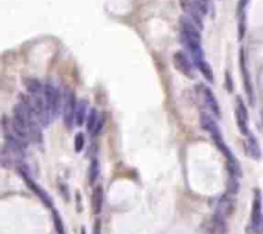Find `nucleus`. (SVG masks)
Returning <instances> with one entry per match:
<instances>
[{
  "instance_id": "1",
  "label": "nucleus",
  "mask_w": 263,
  "mask_h": 234,
  "mask_svg": "<svg viewBox=\"0 0 263 234\" xmlns=\"http://www.w3.org/2000/svg\"><path fill=\"white\" fill-rule=\"evenodd\" d=\"M180 36L181 41L190 55L193 58L194 63H198L204 60L203 50L201 46V28L187 17H182L180 21Z\"/></svg>"
},
{
  "instance_id": "2",
  "label": "nucleus",
  "mask_w": 263,
  "mask_h": 234,
  "mask_svg": "<svg viewBox=\"0 0 263 234\" xmlns=\"http://www.w3.org/2000/svg\"><path fill=\"white\" fill-rule=\"evenodd\" d=\"M209 4V0H182V9L187 14V18L191 19L202 30L203 17L208 13Z\"/></svg>"
},
{
  "instance_id": "3",
  "label": "nucleus",
  "mask_w": 263,
  "mask_h": 234,
  "mask_svg": "<svg viewBox=\"0 0 263 234\" xmlns=\"http://www.w3.org/2000/svg\"><path fill=\"white\" fill-rule=\"evenodd\" d=\"M249 234H262L263 233V215H262V193L255 189L254 199H253L252 215H250V224L248 228Z\"/></svg>"
},
{
  "instance_id": "4",
  "label": "nucleus",
  "mask_w": 263,
  "mask_h": 234,
  "mask_svg": "<svg viewBox=\"0 0 263 234\" xmlns=\"http://www.w3.org/2000/svg\"><path fill=\"white\" fill-rule=\"evenodd\" d=\"M44 97H45V103L48 112H49L50 119H54L59 114L60 109L63 108L62 97H60L59 90L52 84L44 85Z\"/></svg>"
},
{
  "instance_id": "5",
  "label": "nucleus",
  "mask_w": 263,
  "mask_h": 234,
  "mask_svg": "<svg viewBox=\"0 0 263 234\" xmlns=\"http://www.w3.org/2000/svg\"><path fill=\"white\" fill-rule=\"evenodd\" d=\"M77 103L75 98V93L71 90H65L63 94V121L68 129H71L72 124L75 123V113H76Z\"/></svg>"
},
{
  "instance_id": "6",
  "label": "nucleus",
  "mask_w": 263,
  "mask_h": 234,
  "mask_svg": "<svg viewBox=\"0 0 263 234\" xmlns=\"http://www.w3.org/2000/svg\"><path fill=\"white\" fill-rule=\"evenodd\" d=\"M201 126L203 128V130H206L207 133L211 135L212 140L216 143V145H217L218 148L225 145V142H223V139H222V134H221L220 129H218V125L216 124V121L209 116V114L207 113L201 114Z\"/></svg>"
},
{
  "instance_id": "7",
  "label": "nucleus",
  "mask_w": 263,
  "mask_h": 234,
  "mask_svg": "<svg viewBox=\"0 0 263 234\" xmlns=\"http://www.w3.org/2000/svg\"><path fill=\"white\" fill-rule=\"evenodd\" d=\"M233 194H225L221 197L218 201L217 207H216V213H214V218L220 219V220L226 221L234 213V207H235V201L233 198Z\"/></svg>"
},
{
  "instance_id": "8",
  "label": "nucleus",
  "mask_w": 263,
  "mask_h": 234,
  "mask_svg": "<svg viewBox=\"0 0 263 234\" xmlns=\"http://www.w3.org/2000/svg\"><path fill=\"white\" fill-rule=\"evenodd\" d=\"M248 109L245 106L244 101H243L240 97L236 98V106H235V117H236V124H238V128L240 130V133L243 135H249V129H248Z\"/></svg>"
},
{
  "instance_id": "9",
  "label": "nucleus",
  "mask_w": 263,
  "mask_h": 234,
  "mask_svg": "<svg viewBox=\"0 0 263 234\" xmlns=\"http://www.w3.org/2000/svg\"><path fill=\"white\" fill-rule=\"evenodd\" d=\"M172 61H174V66L177 71L181 72V74L185 75V76L190 77V79L193 77V75H194L193 65H191L189 57H187L184 52L175 53Z\"/></svg>"
},
{
  "instance_id": "10",
  "label": "nucleus",
  "mask_w": 263,
  "mask_h": 234,
  "mask_svg": "<svg viewBox=\"0 0 263 234\" xmlns=\"http://www.w3.org/2000/svg\"><path fill=\"white\" fill-rule=\"evenodd\" d=\"M201 89H202V97H203V101L204 103H206V106L208 107V108L216 114V116L220 117L221 116L220 106H218V102L217 99H216V97H214L213 92L207 86H202Z\"/></svg>"
},
{
  "instance_id": "11",
  "label": "nucleus",
  "mask_w": 263,
  "mask_h": 234,
  "mask_svg": "<svg viewBox=\"0 0 263 234\" xmlns=\"http://www.w3.org/2000/svg\"><path fill=\"white\" fill-rule=\"evenodd\" d=\"M103 198H104L103 189H102V187H96V188L94 189V193H92V198H91L92 213H94L95 215L101 214L102 209H103Z\"/></svg>"
},
{
  "instance_id": "12",
  "label": "nucleus",
  "mask_w": 263,
  "mask_h": 234,
  "mask_svg": "<svg viewBox=\"0 0 263 234\" xmlns=\"http://www.w3.org/2000/svg\"><path fill=\"white\" fill-rule=\"evenodd\" d=\"M22 175H23V178H25V180H26V182H27L28 187H30V188L32 189L34 192H35L36 196H38L39 198H40L41 201H43L44 203L46 204V206H48V207H52V201H50L49 196H48V194H46L45 192H44L43 189H41L38 184H35V183H34L32 180H31L30 178L27 177V175H26V174H22Z\"/></svg>"
},
{
  "instance_id": "13",
  "label": "nucleus",
  "mask_w": 263,
  "mask_h": 234,
  "mask_svg": "<svg viewBox=\"0 0 263 234\" xmlns=\"http://www.w3.org/2000/svg\"><path fill=\"white\" fill-rule=\"evenodd\" d=\"M87 102L81 101L80 103H77L76 113H75V124L77 126H82V124H85L87 121Z\"/></svg>"
},
{
  "instance_id": "14",
  "label": "nucleus",
  "mask_w": 263,
  "mask_h": 234,
  "mask_svg": "<svg viewBox=\"0 0 263 234\" xmlns=\"http://www.w3.org/2000/svg\"><path fill=\"white\" fill-rule=\"evenodd\" d=\"M240 65H242V72H243V80H244L245 92H247L248 97H249V101H250V102H253V89H252V82H250V77H249V74H248V70H247V68H245L244 55H243V52H242V57H240Z\"/></svg>"
},
{
  "instance_id": "15",
  "label": "nucleus",
  "mask_w": 263,
  "mask_h": 234,
  "mask_svg": "<svg viewBox=\"0 0 263 234\" xmlns=\"http://www.w3.org/2000/svg\"><path fill=\"white\" fill-rule=\"evenodd\" d=\"M247 151L253 158H259L260 157V148L258 144L257 139L254 138L253 134L249 133V135H247Z\"/></svg>"
},
{
  "instance_id": "16",
  "label": "nucleus",
  "mask_w": 263,
  "mask_h": 234,
  "mask_svg": "<svg viewBox=\"0 0 263 234\" xmlns=\"http://www.w3.org/2000/svg\"><path fill=\"white\" fill-rule=\"evenodd\" d=\"M196 68H198L199 71H201V74L203 75L204 79H206L207 81L213 82V71H212L211 66H209V63L207 62L206 60H203V61H201V62L196 63Z\"/></svg>"
},
{
  "instance_id": "17",
  "label": "nucleus",
  "mask_w": 263,
  "mask_h": 234,
  "mask_svg": "<svg viewBox=\"0 0 263 234\" xmlns=\"http://www.w3.org/2000/svg\"><path fill=\"white\" fill-rule=\"evenodd\" d=\"M98 123H99L98 112H96V109L95 108H92L91 111L89 112V116H87V121H86L87 131L94 134L95 130H96V126H98Z\"/></svg>"
},
{
  "instance_id": "18",
  "label": "nucleus",
  "mask_w": 263,
  "mask_h": 234,
  "mask_svg": "<svg viewBox=\"0 0 263 234\" xmlns=\"http://www.w3.org/2000/svg\"><path fill=\"white\" fill-rule=\"evenodd\" d=\"M98 175H99V161L96 158L91 161L90 163V171H89V179L90 183H95V180L98 179Z\"/></svg>"
},
{
  "instance_id": "19",
  "label": "nucleus",
  "mask_w": 263,
  "mask_h": 234,
  "mask_svg": "<svg viewBox=\"0 0 263 234\" xmlns=\"http://www.w3.org/2000/svg\"><path fill=\"white\" fill-rule=\"evenodd\" d=\"M84 145H85L84 134L82 133L76 134V136H75V150H76V152H81V151L84 150Z\"/></svg>"
},
{
  "instance_id": "20",
  "label": "nucleus",
  "mask_w": 263,
  "mask_h": 234,
  "mask_svg": "<svg viewBox=\"0 0 263 234\" xmlns=\"http://www.w3.org/2000/svg\"><path fill=\"white\" fill-rule=\"evenodd\" d=\"M54 224H55V228H57L58 233H59V234H64V228H63L62 219L59 218L58 213H54Z\"/></svg>"
},
{
  "instance_id": "21",
  "label": "nucleus",
  "mask_w": 263,
  "mask_h": 234,
  "mask_svg": "<svg viewBox=\"0 0 263 234\" xmlns=\"http://www.w3.org/2000/svg\"><path fill=\"white\" fill-rule=\"evenodd\" d=\"M95 234H101V223L99 221H96V224H95Z\"/></svg>"
},
{
  "instance_id": "22",
  "label": "nucleus",
  "mask_w": 263,
  "mask_h": 234,
  "mask_svg": "<svg viewBox=\"0 0 263 234\" xmlns=\"http://www.w3.org/2000/svg\"><path fill=\"white\" fill-rule=\"evenodd\" d=\"M81 234H86V231H85V229H82V231H81Z\"/></svg>"
}]
</instances>
